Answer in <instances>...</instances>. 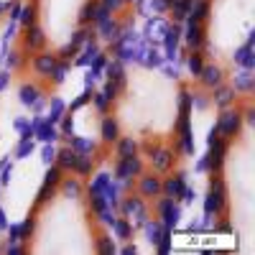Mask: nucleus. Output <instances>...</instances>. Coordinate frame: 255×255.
<instances>
[{"instance_id":"nucleus-2","label":"nucleus","mask_w":255,"mask_h":255,"mask_svg":"<svg viewBox=\"0 0 255 255\" xmlns=\"http://www.w3.org/2000/svg\"><path fill=\"white\" fill-rule=\"evenodd\" d=\"M255 0H199L189 28V69L204 90L253 87Z\"/></svg>"},{"instance_id":"nucleus-4","label":"nucleus","mask_w":255,"mask_h":255,"mask_svg":"<svg viewBox=\"0 0 255 255\" xmlns=\"http://www.w3.org/2000/svg\"><path fill=\"white\" fill-rule=\"evenodd\" d=\"M54 156H56L54 148H44V158H46V161H54Z\"/></svg>"},{"instance_id":"nucleus-5","label":"nucleus","mask_w":255,"mask_h":255,"mask_svg":"<svg viewBox=\"0 0 255 255\" xmlns=\"http://www.w3.org/2000/svg\"><path fill=\"white\" fill-rule=\"evenodd\" d=\"M168 3H171V5H174V3H176V5H186V3H191V0H168Z\"/></svg>"},{"instance_id":"nucleus-1","label":"nucleus","mask_w":255,"mask_h":255,"mask_svg":"<svg viewBox=\"0 0 255 255\" xmlns=\"http://www.w3.org/2000/svg\"><path fill=\"white\" fill-rule=\"evenodd\" d=\"M105 0H23L13 41V72L31 77L26 84H59L82 51Z\"/></svg>"},{"instance_id":"nucleus-3","label":"nucleus","mask_w":255,"mask_h":255,"mask_svg":"<svg viewBox=\"0 0 255 255\" xmlns=\"http://www.w3.org/2000/svg\"><path fill=\"white\" fill-rule=\"evenodd\" d=\"M156 191H161V184L153 176H145L143 179V197H153Z\"/></svg>"}]
</instances>
